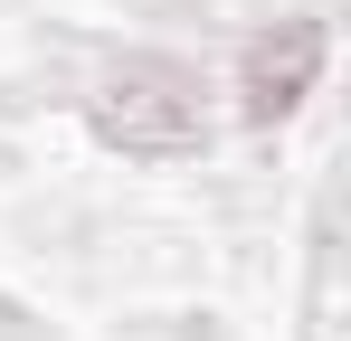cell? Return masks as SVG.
<instances>
[{
    "mask_svg": "<svg viewBox=\"0 0 351 341\" xmlns=\"http://www.w3.org/2000/svg\"><path fill=\"white\" fill-rule=\"evenodd\" d=\"M209 86L180 66V57H123L114 76L95 86V133L143 152V162H171V152H199L209 142Z\"/></svg>",
    "mask_w": 351,
    "mask_h": 341,
    "instance_id": "obj_1",
    "label": "cell"
},
{
    "mask_svg": "<svg viewBox=\"0 0 351 341\" xmlns=\"http://www.w3.org/2000/svg\"><path fill=\"white\" fill-rule=\"evenodd\" d=\"M323 19H285V29H266L256 48H247V66H237V95H247V114L256 123H276V114H294L304 95H313V76H323Z\"/></svg>",
    "mask_w": 351,
    "mask_h": 341,
    "instance_id": "obj_2",
    "label": "cell"
}]
</instances>
